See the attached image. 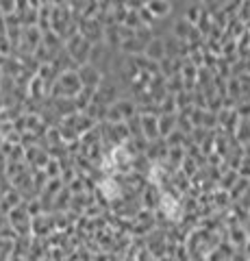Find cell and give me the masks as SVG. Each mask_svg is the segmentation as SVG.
Instances as JSON below:
<instances>
[{
    "instance_id": "6da1fadb",
    "label": "cell",
    "mask_w": 250,
    "mask_h": 261,
    "mask_svg": "<svg viewBox=\"0 0 250 261\" xmlns=\"http://www.w3.org/2000/svg\"><path fill=\"white\" fill-rule=\"evenodd\" d=\"M163 211H166L170 218H174V215L178 213V205L174 198H170V196H163Z\"/></svg>"
}]
</instances>
